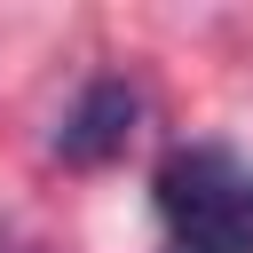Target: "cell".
<instances>
[{
    "label": "cell",
    "instance_id": "obj_1",
    "mask_svg": "<svg viewBox=\"0 0 253 253\" xmlns=\"http://www.w3.org/2000/svg\"><path fill=\"white\" fill-rule=\"evenodd\" d=\"M166 253H253V166L221 142H174L150 174Z\"/></svg>",
    "mask_w": 253,
    "mask_h": 253
},
{
    "label": "cell",
    "instance_id": "obj_2",
    "mask_svg": "<svg viewBox=\"0 0 253 253\" xmlns=\"http://www.w3.org/2000/svg\"><path fill=\"white\" fill-rule=\"evenodd\" d=\"M134 126H142V95H134L119 71H103V79H87L79 103L63 111L55 158H63V166H111V158L134 142Z\"/></svg>",
    "mask_w": 253,
    "mask_h": 253
}]
</instances>
